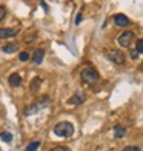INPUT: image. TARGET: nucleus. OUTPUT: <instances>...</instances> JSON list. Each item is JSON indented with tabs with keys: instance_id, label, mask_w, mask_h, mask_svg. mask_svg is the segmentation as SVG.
<instances>
[{
	"instance_id": "9b49d317",
	"label": "nucleus",
	"mask_w": 143,
	"mask_h": 151,
	"mask_svg": "<svg viewBox=\"0 0 143 151\" xmlns=\"http://www.w3.org/2000/svg\"><path fill=\"white\" fill-rule=\"evenodd\" d=\"M17 50H19V43H17V42H11V43H8V45L3 46V52H6V54L16 52Z\"/></svg>"
},
{
	"instance_id": "f8f14e48",
	"label": "nucleus",
	"mask_w": 143,
	"mask_h": 151,
	"mask_svg": "<svg viewBox=\"0 0 143 151\" xmlns=\"http://www.w3.org/2000/svg\"><path fill=\"white\" fill-rule=\"evenodd\" d=\"M126 134V129L125 127H122V125H115L114 127V136L117 137V139H120V137H123Z\"/></svg>"
},
{
	"instance_id": "aec40b11",
	"label": "nucleus",
	"mask_w": 143,
	"mask_h": 151,
	"mask_svg": "<svg viewBox=\"0 0 143 151\" xmlns=\"http://www.w3.org/2000/svg\"><path fill=\"white\" fill-rule=\"evenodd\" d=\"M131 57L135 60V59L139 57V51H137V50H131Z\"/></svg>"
},
{
	"instance_id": "6e6552de",
	"label": "nucleus",
	"mask_w": 143,
	"mask_h": 151,
	"mask_svg": "<svg viewBox=\"0 0 143 151\" xmlns=\"http://www.w3.org/2000/svg\"><path fill=\"white\" fill-rule=\"evenodd\" d=\"M114 22L115 25H119V26H128L129 25V19L123 14H115L114 16Z\"/></svg>"
},
{
	"instance_id": "f3484780",
	"label": "nucleus",
	"mask_w": 143,
	"mask_h": 151,
	"mask_svg": "<svg viewBox=\"0 0 143 151\" xmlns=\"http://www.w3.org/2000/svg\"><path fill=\"white\" fill-rule=\"evenodd\" d=\"M135 50L139 51V54H143V39L137 40V45H135Z\"/></svg>"
},
{
	"instance_id": "0eeeda50",
	"label": "nucleus",
	"mask_w": 143,
	"mask_h": 151,
	"mask_svg": "<svg viewBox=\"0 0 143 151\" xmlns=\"http://www.w3.org/2000/svg\"><path fill=\"white\" fill-rule=\"evenodd\" d=\"M19 34L17 28H2L0 29V39H9V37H16Z\"/></svg>"
},
{
	"instance_id": "7ed1b4c3",
	"label": "nucleus",
	"mask_w": 143,
	"mask_h": 151,
	"mask_svg": "<svg viewBox=\"0 0 143 151\" xmlns=\"http://www.w3.org/2000/svg\"><path fill=\"white\" fill-rule=\"evenodd\" d=\"M48 104H49V99H48L46 96H43V97H40L36 104H32L31 106H28V108L25 109V116H31V114H34V113H37L39 109L46 108Z\"/></svg>"
},
{
	"instance_id": "ddd939ff",
	"label": "nucleus",
	"mask_w": 143,
	"mask_h": 151,
	"mask_svg": "<svg viewBox=\"0 0 143 151\" xmlns=\"http://www.w3.org/2000/svg\"><path fill=\"white\" fill-rule=\"evenodd\" d=\"M40 85H42V79H40V77H34L32 82H31V91H34V93L39 91Z\"/></svg>"
},
{
	"instance_id": "423d86ee",
	"label": "nucleus",
	"mask_w": 143,
	"mask_h": 151,
	"mask_svg": "<svg viewBox=\"0 0 143 151\" xmlns=\"http://www.w3.org/2000/svg\"><path fill=\"white\" fill-rule=\"evenodd\" d=\"M85 100H86L85 93L76 91V93H74V96H71V97L68 99V104H71V105H80V104H83Z\"/></svg>"
},
{
	"instance_id": "412c9836",
	"label": "nucleus",
	"mask_w": 143,
	"mask_h": 151,
	"mask_svg": "<svg viewBox=\"0 0 143 151\" xmlns=\"http://www.w3.org/2000/svg\"><path fill=\"white\" fill-rule=\"evenodd\" d=\"M82 19H83V14H82V12H79V14H77V19H76V25H80Z\"/></svg>"
},
{
	"instance_id": "1a4fd4ad",
	"label": "nucleus",
	"mask_w": 143,
	"mask_h": 151,
	"mask_svg": "<svg viewBox=\"0 0 143 151\" xmlns=\"http://www.w3.org/2000/svg\"><path fill=\"white\" fill-rule=\"evenodd\" d=\"M43 57H45V51H43V50H36V51L32 52V62H34L36 65L42 63Z\"/></svg>"
},
{
	"instance_id": "20e7f679",
	"label": "nucleus",
	"mask_w": 143,
	"mask_h": 151,
	"mask_svg": "<svg viewBox=\"0 0 143 151\" xmlns=\"http://www.w3.org/2000/svg\"><path fill=\"white\" fill-rule=\"evenodd\" d=\"M108 57H109V60L114 65H123L125 63V56H123V52L119 51V50H111L109 54H108Z\"/></svg>"
},
{
	"instance_id": "4468645a",
	"label": "nucleus",
	"mask_w": 143,
	"mask_h": 151,
	"mask_svg": "<svg viewBox=\"0 0 143 151\" xmlns=\"http://www.w3.org/2000/svg\"><path fill=\"white\" fill-rule=\"evenodd\" d=\"M0 139H2L3 142H6V143H9L12 140V134L8 133V131H3V133H0Z\"/></svg>"
},
{
	"instance_id": "6ab92c4d",
	"label": "nucleus",
	"mask_w": 143,
	"mask_h": 151,
	"mask_svg": "<svg viewBox=\"0 0 143 151\" xmlns=\"http://www.w3.org/2000/svg\"><path fill=\"white\" fill-rule=\"evenodd\" d=\"M123 151H142L140 147H135V145H129L126 148H123Z\"/></svg>"
},
{
	"instance_id": "39448f33",
	"label": "nucleus",
	"mask_w": 143,
	"mask_h": 151,
	"mask_svg": "<svg viewBox=\"0 0 143 151\" xmlns=\"http://www.w3.org/2000/svg\"><path fill=\"white\" fill-rule=\"evenodd\" d=\"M132 40H134V32H132V31H125V32L119 37V45L123 46V48H128L129 45H131Z\"/></svg>"
},
{
	"instance_id": "f03ea898",
	"label": "nucleus",
	"mask_w": 143,
	"mask_h": 151,
	"mask_svg": "<svg viewBox=\"0 0 143 151\" xmlns=\"http://www.w3.org/2000/svg\"><path fill=\"white\" fill-rule=\"evenodd\" d=\"M80 77L82 80L85 82L86 85H95V83H99V80H100V74L94 70V68H85L83 71H82L80 74Z\"/></svg>"
},
{
	"instance_id": "2eb2a0df",
	"label": "nucleus",
	"mask_w": 143,
	"mask_h": 151,
	"mask_svg": "<svg viewBox=\"0 0 143 151\" xmlns=\"http://www.w3.org/2000/svg\"><path fill=\"white\" fill-rule=\"evenodd\" d=\"M40 147V142L39 140H34V142H31L28 147H26V150L25 151H37V148Z\"/></svg>"
},
{
	"instance_id": "a211bd4d",
	"label": "nucleus",
	"mask_w": 143,
	"mask_h": 151,
	"mask_svg": "<svg viewBox=\"0 0 143 151\" xmlns=\"http://www.w3.org/2000/svg\"><path fill=\"white\" fill-rule=\"evenodd\" d=\"M5 17H6V8L0 5V22H2V20H3Z\"/></svg>"
},
{
	"instance_id": "9d476101",
	"label": "nucleus",
	"mask_w": 143,
	"mask_h": 151,
	"mask_svg": "<svg viewBox=\"0 0 143 151\" xmlns=\"http://www.w3.org/2000/svg\"><path fill=\"white\" fill-rule=\"evenodd\" d=\"M8 82H9L11 86L16 88V86H20V83H22V77H20V74H17V73H12V74L9 76Z\"/></svg>"
},
{
	"instance_id": "4be33fe9",
	"label": "nucleus",
	"mask_w": 143,
	"mask_h": 151,
	"mask_svg": "<svg viewBox=\"0 0 143 151\" xmlns=\"http://www.w3.org/2000/svg\"><path fill=\"white\" fill-rule=\"evenodd\" d=\"M51 151H68V148H65V147H56V148H52Z\"/></svg>"
},
{
	"instance_id": "f257e3e1",
	"label": "nucleus",
	"mask_w": 143,
	"mask_h": 151,
	"mask_svg": "<svg viewBox=\"0 0 143 151\" xmlns=\"http://www.w3.org/2000/svg\"><path fill=\"white\" fill-rule=\"evenodd\" d=\"M54 134L59 137H71L74 134V125L71 122H59L54 127Z\"/></svg>"
},
{
	"instance_id": "dca6fc26",
	"label": "nucleus",
	"mask_w": 143,
	"mask_h": 151,
	"mask_svg": "<svg viewBox=\"0 0 143 151\" xmlns=\"http://www.w3.org/2000/svg\"><path fill=\"white\" fill-rule=\"evenodd\" d=\"M19 59L22 60V62H26V60L29 59V52H26V51H22V52L19 54Z\"/></svg>"
}]
</instances>
